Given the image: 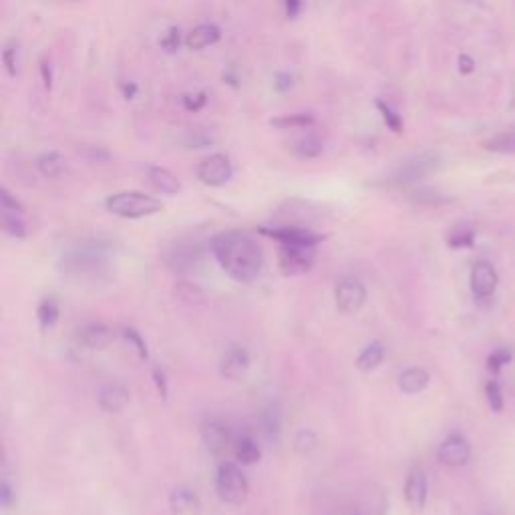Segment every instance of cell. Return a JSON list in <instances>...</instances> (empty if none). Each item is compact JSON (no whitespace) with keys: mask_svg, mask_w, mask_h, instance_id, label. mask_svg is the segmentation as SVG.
I'll return each instance as SVG.
<instances>
[{"mask_svg":"<svg viewBox=\"0 0 515 515\" xmlns=\"http://www.w3.org/2000/svg\"><path fill=\"white\" fill-rule=\"evenodd\" d=\"M214 135L206 127H194V125H180L169 129L165 141L180 149H204L214 143Z\"/></svg>","mask_w":515,"mask_h":515,"instance_id":"obj_11","label":"cell"},{"mask_svg":"<svg viewBox=\"0 0 515 515\" xmlns=\"http://www.w3.org/2000/svg\"><path fill=\"white\" fill-rule=\"evenodd\" d=\"M129 391L121 383H107L97 393V403L103 413L117 415L129 405Z\"/></svg>","mask_w":515,"mask_h":515,"instance_id":"obj_19","label":"cell"},{"mask_svg":"<svg viewBox=\"0 0 515 515\" xmlns=\"http://www.w3.org/2000/svg\"><path fill=\"white\" fill-rule=\"evenodd\" d=\"M316 262V248L312 246H280L278 266L286 276H300L312 270Z\"/></svg>","mask_w":515,"mask_h":515,"instance_id":"obj_10","label":"cell"},{"mask_svg":"<svg viewBox=\"0 0 515 515\" xmlns=\"http://www.w3.org/2000/svg\"><path fill=\"white\" fill-rule=\"evenodd\" d=\"M204 258V252L200 248V244H192V242H180L171 246L165 254H163V262L165 266L176 272V274H188L192 270H196L200 266Z\"/></svg>","mask_w":515,"mask_h":515,"instance_id":"obj_9","label":"cell"},{"mask_svg":"<svg viewBox=\"0 0 515 515\" xmlns=\"http://www.w3.org/2000/svg\"><path fill=\"white\" fill-rule=\"evenodd\" d=\"M0 208H3V212L25 214V206L7 188H0Z\"/></svg>","mask_w":515,"mask_h":515,"instance_id":"obj_42","label":"cell"},{"mask_svg":"<svg viewBox=\"0 0 515 515\" xmlns=\"http://www.w3.org/2000/svg\"><path fill=\"white\" fill-rule=\"evenodd\" d=\"M483 515H489V513H483Z\"/></svg>","mask_w":515,"mask_h":515,"instance_id":"obj_51","label":"cell"},{"mask_svg":"<svg viewBox=\"0 0 515 515\" xmlns=\"http://www.w3.org/2000/svg\"><path fill=\"white\" fill-rule=\"evenodd\" d=\"M119 89H121L123 99H127V101L135 99V95L139 93V87H137V83H133V81H123V83L119 85Z\"/></svg>","mask_w":515,"mask_h":515,"instance_id":"obj_49","label":"cell"},{"mask_svg":"<svg viewBox=\"0 0 515 515\" xmlns=\"http://www.w3.org/2000/svg\"><path fill=\"white\" fill-rule=\"evenodd\" d=\"M151 377H153V383H155V389H157V395L161 397V399H165L167 397V375L163 373V369H159V367H155L153 369V373H151Z\"/></svg>","mask_w":515,"mask_h":515,"instance_id":"obj_45","label":"cell"},{"mask_svg":"<svg viewBox=\"0 0 515 515\" xmlns=\"http://www.w3.org/2000/svg\"><path fill=\"white\" fill-rule=\"evenodd\" d=\"M37 169L43 178L55 180L63 176V171L67 169V161L59 151H45L37 157Z\"/></svg>","mask_w":515,"mask_h":515,"instance_id":"obj_26","label":"cell"},{"mask_svg":"<svg viewBox=\"0 0 515 515\" xmlns=\"http://www.w3.org/2000/svg\"><path fill=\"white\" fill-rule=\"evenodd\" d=\"M232 174H234L232 161L224 153H212L204 157L196 167L198 180L208 188H220L228 184L232 180Z\"/></svg>","mask_w":515,"mask_h":515,"instance_id":"obj_8","label":"cell"},{"mask_svg":"<svg viewBox=\"0 0 515 515\" xmlns=\"http://www.w3.org/2000/svg\"><path fill=\"white\" fill-rule=\"evenodd\" d=\"M347 515H359V513H347Z\"/></svg>","mask_w":515,"mask_h":515,"instance_id":"obj_50","label":"cell"},{"mask_svg":"<svg viewBox=\"0 0 515 515\" xmlns=\"http://www.w3.org/2000/svg\"><path fill=\"white\" fill-rule=\"evenodd\" d=\"M469 282H471V292H473V296H475L477 300L485 302V300H489V298L495 294L499 278H497V272H495V268H493L491 262L479 260V262H475L473 268H471V280H469Z\"/></svg>","mask_w":515,"mask_h":515,"instance_id":"obj_13","label":"cell"},{"mask_svg":"<svg viewBox=\"0 0 515 515\" xmlns=\"http://www.w3.org/2000/svg\"><path fill=\"white\" fill-rule=\"evenodd\" d=\"M405 501L409 505L411 511L419 513L425 509L427 505V493H429V487H427V477L423 473V469L419 467H413L405 479Z\"/></svg>","mask_w":515,"mask_h":515,"instance_id":"obj_16","label":"cell"},{"mask_svg":"<svg viewBox=\"0 0 515 515\" xmlns=\"http://www.w3.org/2000/svg\"><path fill=\"white\" fill-rule=\"evenodd\" d=\"M258 232L262 236H268V238L280 242V246H312V248H316L326 238L324 234H318L310 228L288 226V224L262 226Z\"/></svg>","mask_w":515,"mask_h":515,"instance_id":"obj_7","label":"cell"},{"mask_svg":"<svg viewBox=\"0 0 515 515\" xmlns=\"http://www.w3.org/2000/svg\"><path fill=\"white\" fill-rule=\"evenodd\" d=\"M169 509L174 515H200L202 499L188 487H176L169 493Z\"/></svg>","mask_w":515,"mask_h":515,"instance_id":"obj_20","label":"cell"},{"mask_svg":"<svg viewBox=\"0 0 515 515\" xmlns=\"http://www.w3.org/2000/svg\"><path fill=\"white\" fill-rule=\"evenodd\" d=\"M17 41H9L3 49V63H5V69L9 73V77H17L19 73V67H17Z\"/></svg>","mask_w":515,"mask_h":515,"instance_id":"obj_40","label":"cell"},{"mask_svg":"<svg viewBox=\"0 0 515 515\" xmlns=\"http://www.w3.org/2000/svg\"><path fill=\"white\" fill-rule=\"evenodd\" d=\"M216 493L228 505H242L248 499L250 485L246 475L236 463L232 461L220 463L216 471Z\"/></svg>","mask_w":515,"mask_h":515,"instance_id":"obj_4","label":"cell"},{"mask_svg":"<svg viewBox=\"0 0 515 515\" xmlns=\"http://www.w3.org/2000/svg\"><path fill=\"white\" fill-rule=\"evenodd\" d=\"M159 47L165 53H176L182 47V31L180 27H169L165 35L159 39Z\"/></svg>","mask_w":515,"mask_h":515,"instance_id":"obj_36","label":"cell"},{"mask_svg":"<svg viewBox=\"0 0 515 515\" xmlns=\"http://www.w3.org/2000/svg\"><path fill=\"white\" fill-rule=\"evenodd\" d=\"M318 449V435L312 429H302L294 437V451L302 457H310Z\"/></svg>","mask_w":515,"mask_h":515,"instance_id":"obj_32","label":"cell"},{"mask_svg":"<svg viewBox=\"0 0 515 515\" xmlns=\"http://www.w3.org/2000/svg\"><path fill=\"white\" fill-rule=\"evenodd\" d=\"M3 230L15 238V240H25L29 236V228L25 222V214L17 212H3Z\"/></svg>","mask_w":515,"mask_h":515,"instance_id":"obj_30","label":"cell"},{"mask_svg":"<svg viewBox=\"0 0 515 515\" xmlns=\"http://www.w3.org/2000/svg\"><path fill=\"white\" fill-rule=\"evenodd\" d=\"M282 7H284L286 19H290V21L298 19V15L302 13V3H298V0H286V3H284Z\"/></svg>","mask_w":515,"mask_h":515,"instance_id":"obj_46","label":"cell"},{"mask_svg":"<svg viewBox=\"0 0 515 515\" xmlns=\"http://www.w3.org/2000/svg\"><path fill=\"white\" fill-rule=\"evenodd\" d=\"M471 447L461 433L449 435L437 449V459L445 467H463L469 463Z\"/></svg>","mask_w":515,"mask_h":515,"instance_id":"obj_14","label":"cell"},{"mask_svg":"<svg viewBox=\"0 0 515 515\" xmlns=\"http://www.w3.org/2000/svg\"><path fill=\"white\" fill-rule=\"evenodd\" d=\"M145 180L147 184L157 192V194H163V196H178L180 190H182V182L180 178L174 174V171L167 169V167H161V165H151L147 167L145 171Z\"/></svg>","mask_w":515,"mask_h":515,"instance_id":"obj_17","label":"cell"},{"mask_svg":"<svg viewBox=\"0 0 515 515\" xmlns=\"http://www.w3.org/2000/svg\"><path fill=\"white\" fill-rule=\"evenodd\" d=\"M41 77H43L45 89L49 91V89L53 87V69H51V63H49V59H43V61H41Z\"/></svg>","mask_w":515,"mask_h":515,"instance_id":"obj_48","label":"cell"},{"mask_svg":"<svg viewBox=\"0 0 515 515\" xmlns=\"http://www.w3.org/2000/svg\"><path fill=\"white\" fill-rule=\"evenodd\" d=\"M365 302H367V286L359 276L347 274L336 282L334 304L342 314H357L365 306Z\"/></svg>","mask_w":515,"mask_h":515,"instance_id":"obj_6","label":"cell"},{"mask_svg":"<svg viewBox=\"0 0 515 515\" xmlns=\"http://www.w3.org/2000/svg\"><path fill=\"white\" fill-rule=\"evenodd\" d=\"M250 365H252L250 351L244 345L234 342V345H230L224 351V355L220 359V373L228 381H242L248 375Z\"/></svg>","mask_w":515,"mask_h":515,"instance_id":"obj_12","label":"cell"},{"mask_svg":"<svg viewBox=\"0 0 515 515\" xmlns=\"http://www.w3.org/2000/svg\"><path fill=\"white\" fill-rule=\"evenodd\" d=\"M121 332H123V338L133 345L137 357H139L141 361H147V357H149V347H147L145 338L141 336V332H139L137 328H133V326H125Z\"/></svg>","mask_w":515,"mask_h":515,"instance_id":"obj_33","label":"cell"},{"mask_svg":"<svg viewBox=\"0 0 515 515\" xmlns=\"http://www.w3.org/2000/svg\"><path fill=\"white\" fill-rule=\"evenodd\" d=\"M79 153L91 163H107L111 159V153L101 145H81Z\"/></svg>","mask_w":515,"mask_h":515,"instance_id":"obj_38","label":"cell"},{"mask_svg":"<svg viewBox=\"0 0 515 515\" xmlns=\"http://www.w3.org/2000/svg\"><path fill=\"white\" fill-rule=\"evenodd\" d=\"M377 107H379V111H381V115H383V119H385V123H387V127L393 131V133H403V117L389 105V103H385V101H377Z\"/></svg>","mask_w":515,"mask_h":515,"instance_id":"obj_34","label":"cell"},{"mask_svg":"<svg viewBox=\"0 0 515 515\" xmlns=\"http://www.w3.org/2000/svg\"><path fill=\"white\" fill-rule=\"evenodd\" d=\"M212 252L220 268L238 282L256 280L264 268V250L246 232H220L212 238Z\"/></svg>","mask_w":515,"mask_h":515,"instance_id":"obj_1","label":"cell"},{"mask_svg":"<svg viewBox=\"0 0 515 515\" xmlns=\"http://www.w3.org/2000/svg\"><path fill=\"white\" fill-rule=\"evenodd\" d=\"M234 455L242 465H256L262 459V449L252 435H242L234 443Z\"/></svg>","mask_w":515,"mask_h":515,"instance_id":"obj_27","label":"cell"},{"mask_svg":"<svg viewBox=\"0 0 515 515\" xmlns=\"http://www.w3.org/2000/svg\"><path fill=\"white\" fill-rule=\"evenodd\" d=\"M429 383H431V375L421 367L405 369L397 379V385L405 395H419L429 387Z\"/></svg>","mask_w":515,"mask_h":515,"instance_id":"obj_22","label":"cell"},{"mask_svg":"<svg viewBox=\"0 0 515 515\" xmlns=\"http://www.w3.org/2000/svg\"><path fill=\"white\" fill-rule=\"evenodd\" d=\"M220 39H222V31H220L218 25H214V23H202V25L194 27V29L186 35L184 43H186V47L192 49V51H202V49H208V47L216 45Z\"/></svg>","mask_w":515,"mask_h":515,"instance_id":"obj_21","label":"cell"},{"mask_svg":"<svg viewBox=\"0 0 515 515\" xmlns=\"http://www.w3.org/2000/svg\"><path fill=\"white\" fill-rule=\"evenodd\" d=\"M509 363H511V351H507V349H495V351L487 357V369H489V373H493V375H499L501 369H503L505 365H509Z\"/></svg>","mask_w":515,"mask_h":515,"instance_id":"obj_37","label":"cell"},{"mask_svg":"<svg viewBox=\"0 0 515 515\" xmlns=\"http://www.w3.org/2000/svg\"><path fill=\"white\" fill-rule=\"evenodd\" d=\"M475 236H477V230L473 224L459 222V224L451 226V230L447 234V246L453 250L471 248L475 244Z\"/></svg>","mask_w":515,"mask_h":515,"instance_id":"obj_28","label":"cell"},{"mask_svg":"<svg viewBox=\"0 0 515 515\" xmlns=\"http://www.w3.org/2000/svg\"><path fill=\"white\" fill-rule=\"evenodd\" d=\"M443 165V159L437 151H425L421 155H415L413 159H407L405 163L399 165V169L393 174V184L395 186H413L427 176L435 174V171Z\"/></svg>","mask_w":515,"mask_h":515,"instance_id":"obj_5","label":"cell"},{"mask_svg":"<svg viewBox=\"0 0 515 515\" xmlns=\"http://www.w3.org/2000/svg\"><path fill=\"white\" fill-rule=\"evenodd\" d=\"M457 67H459V73L461 75H471L473 71H475V61H473V57L471 55H459V59H457Z\"/></svg>","mask_w":515,"mask_h":515,"instance_id":"obj_47","label":"cell"},{"mask_svg":"<svg viewBox=\"0 0 515 515\" xmlns=\"http://www.w3.org/2000/svg\"><path fill=\"white\" fill-rule=\"evenodd\" d=\"M115 258L113 240L87 238L69 246L61 260L59 270L79 282H95L109 274L111 260Z\"/></svg>","mask_w":515,"mask_h":515,"instance_id":"obj_2","label":"cell"},{"mask_svg":"<svg viewBox=\"0 0 515 515\" xmlns=\"http://www.w3.org/2000/svg\"><path fill=\"white\" fill-rule=\"evenodd\" d=\"M61 310H59V302L55 298H45L39 308H37V320L41 324V328H53L59 322Z\"/></svg>","mask_w":515,"mask_h":515,"instance_id":"obj_31","label":"cell"},{"mask_svg":"<svg viewBox=\"0 0 515 515\" xmlns=\"http://www.w3.org/2000/svg\"><path fill=\"white\" fill-rule=\"evenodd\" d=\"M208 103V93L200 91V93H186L182 95V105L186 111L190 113H198L200 109H204Z\"/></svg>","mask_w":515,"mask_h":515,"instance_id":"obj_41","label":"cell"},{"mask_svg":"<svg viewBox=\"0 0 515 515\" xmlns=\"http://www.w3.org/2000/svg\"><path fill=\"white\" fill-rule=\"evenodd\" d=\"M485 399H487V405L493 413L503 411V393H501V387H499L497 381H487L485 383Z\"/></svg>","mask_w":515,"mask_h":515,"instance_id":"obj_35","label":"cell"},{"mask_svg":"<svg viewBox=\"0 0 515 515\" xmlns=\"http://www.w3.org/2000/svg\"><path fill=\"white\" fill-rule=\"evenodd\" d=\"M105 210L125 220H139L155 216L163 210V202L143 192H117L105 200Z\"/></svg>","mask_w":515,"mask_h":515,"instance_id":"obj_3","label":"cell"},{"mask_svg":"<svg viewBox=\"0 0 515 515\" xmlns=\"http://www.w3.org/2000/svg\"><path fill=\"white\" fill-rule=\"evenodd\" d=\"M487 149L491 151H503V153H515V131L511 133H505V135H499L491 141H487L485 145Z\"/></svg>","mask_w":515,"mask_h":515,"instance_id":"obj_39","label":"cell"},{"mask_svg":"<svg viewBox=\"0 0 515 515\" xmlns=\"http://www.w3.org/2000/svg\"><path fill=\"white\" fill-rule=\"evenodd\" d=\"M292 87H294V75H292V73H288V71L276 73V77H274V89H276V91L286 93V91H290Z\"/></svg>","mask_w":515,"mask_h":515,"instance_id":"obj_44","label":"cell"},{"mask_svg":"<svg viewBox=\"0 0 515 515\" xmlns=\"http://www.w3.org/2000/svg\"><path fill=\"white\" fill-rule=\"evenodd\" d=\"M385 357H387V349H385L383 342L381 340H373V342H369V345L357 357V369L361 373H373V371H377L383 365Z\"/></svg>","mask_w":515,"mask_h":515,"instance_id":"obj_24","label":"cell"},{"mask_svg":"<svg viewBox=\"0 0 515 515\" xmlns=\"http://www.w3.org/2000/svg\"><path fill=\"white\" fill-rule=\"evenodd\" d=\"M258 423H260V431L262 435L270 441V443H278L280 433H282V413L278 409V405L270 403L266 405L260 415H258Z\"/></svg>","mask_w":515,"mask_h":515,"instance_id":"obj_23","label":"cell"},{"mask_svg":"<svg viewBox=\"0 0 515 515\" xmlns=\"http://www.w3.org/2000/svg\"><path fill=\"white\" fill-rule=\"evenodd\" d=\"M15 501H17V493H15L11 481L5 477L3 483H0V503H3L5 509H11Z\"/></svg>","mask_w":515,"mask_h":515,"instance_id":"obj_43","label":"cell"},{"mask_svg":"<svg viewBox=\"0 0 515 515\" xmlns=\"http://www.w3.org/2000/svg\"><path fill=\"white\" fill-rule=\"evenodd\" d=\"M288 147L300 159H316L324 151V141L314 133H306L296 137Z\"/></svg>","mask_w":515,"mask_h":515,"instance_id":"obj_25","label":"cell"},{"mask_svg":"<svg viewBox=\"0 0 515 515\" xmlns=\"http://www.w3.org/2000/svg\"><path fill=\"white\" fill-rule=\"evenodd\" d=\"M77 340L81 342V345L85 349H91V351H103L107 347L113 345L115 340V332L107 326V324H101V322H89L85 326H81L77 330Z\"/></svg>","mask_w":515,"mask_h":515,"instance_id":"obj_15","label":"cell"},{"mask_svg":"<svg viewBox=\"0 0 515 515\" xmlns=\"http://www.w3.org/2000/svg\"><path fill=\"white\" fill-rule=\"evenodd\" d=\"M314 115L312 113H290V115H282L270 121L272 127L276 129H306L310 125H314Z\"/></svg>","mask_w":515,"mask_h":515,"instance_id":"obj_29","label":"cell"},{"mask_svg":"<svg viewBox=\"0 0 515 515\" xmlns=\"http://www.w3.org/2000/svg\"><path fill=\"white\" fill-rule=\"evenodd\" d=\"M202 441L212 455H222L230 447V429L222 419H208L202 425Z\"/></svg>","mask_w":515,"mask_h":515,"instance_id":"obj_18","label":"cell"}]
</instances>
